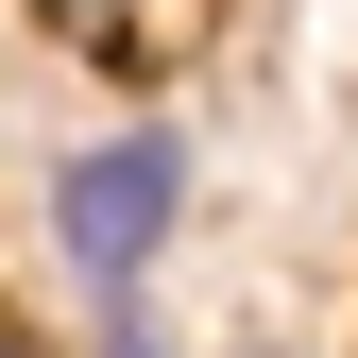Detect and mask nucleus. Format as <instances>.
I'll use <instances>...</instances> for the list:
<instances>
[{
	"label": "nucleus",
	"instance_id": "1",
	"mask_svg": "<svg viewBox=\"0 0 358 358\" xmlns=\"http://www.w3.org/2000/svg\"><path fill=\"white\" fill-rule=\"evenodd\" d=\"M171 222H188V137H171V120H120V137H85L52 171V256L103 307H137V273L171 256Z\"/></svg>",
	"mask_w": 358,
	"mask_h": 358
},
{
	"label": "nucleus",
	"instance_id": "2",
	"mask_svg": "<svg viewBox=\"0 0 358 358\" xmlns=\"http://www.w3.org/2000/svg\"><path fill=\"white\" fill-rule=\"evenodd\" d=\"M120 358H154V324H137V307H120Z\"/></svg>",
	"mask_w": 358,
	"mask_h": 358
},
{
	"label": "nucleus",
	"instance_id": "3",
	"mask_svg": "<svg viewBox=\"0 0 358 358\" xmlns=\"http://www.w3.org/2000/svg\"><path fill=\"white\" fill-rule=\"evenodd\" d=\"M0 358H34V341H17V324H0Z\"/></svg>",
	"mask_w": 358,
	"mask_h": 358
}]
</instances>
